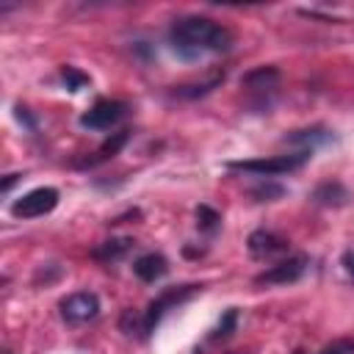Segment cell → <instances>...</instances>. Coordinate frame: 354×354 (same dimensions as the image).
Returning <instances> with one entry per match:
<instances>
[{
  "label": "cell",
  "mask_w": 354,
  "mask_h": 354,
  "mask_svg": "<svg viewBox=\"0 0 354 354\" xmlns=\"http://www.w3.org/2000/svg\"><path fill=\"white\" fill-rule=\"evenodd\" d=\"M55 205H58V191L50 188V185H44V188H33L25 196H19L11 205V213L17 218H39V216L55 210Z\"/></svg>",
  "instance_id": "5"
},
{
  "label": "cell",
  "mask_w": 354,
  "mask_h": 354,
  "mask_svg": "<svg viewBox=\"0 0 354 354\" xmlns=\"http://www.w3.org/2000/svg\"><path fill=\"white\" fill-rule=\"evenodd\" d=\"M130 246H133V241H130V238H111V241L100 243L91 254H94L97 260H102V263H111V260L124 257V254L130 252Z\"/></svg>",
  "instance_id": "14"
},
{
  "label": "cell",
  "mask_w": 354,
  "mask_h": 354,
  "mask_svg": "<svg viewBox=\"0 0 354 354\" xmlns=\"http://www.w3.org/2000/svg\"><path fill=\"white\" fill-rule=\"evenodd\" d=\"M166 271H169V263H166V257L158 254V252H147V254H141V257L133 260V274H136L141 282H158Z\"/></svg>",
  "instance_id": "9"
},
{
  "label": "cell",
  "mask_w": 354,
  "mask_h": 354,
  "mask_svg": "<svg viewBox=\"0 0 354 354\" xmlns=\"http://www.w3.org/2000/svg\"><path fill=\"white\" fill-rule=\"evenodd\" d=\"M3 354H11V351H8V348H6V351H3Z\"/></svg>",
  "instance_id": "23"
},
{
  "label": "cell",
  "mask_w": 354,
  "mask_h": 354,
  "mask_svg": "<svg viewBox=\"0 0 354 354\" xmlns=\"http://www.w3.org/2000/svg\"><path fill=\"white\" fill-rule=\"evenodd\" d=\"M313 199H315L318 205H326V207H340V205L348 202V191H346L343 183L326 180V183H321V185L313 191Z\"/></svg>",
  "instance_id": "11"
},
{
  "label": "cell",
  "mask_w": 354,
  "mask_h": 354,
  "mask_svg": "<svg viewBox=\"0 0 354 354\" xmlns=\"http://www.w3.org/2000/svg\"><path fill=\"white\" fill-rule=\"evenodd\" d=\"M307 266H310L307 254H290V257L268 266L266 271H260L254 277V282L257 285H288V282H296L307 271Z\"/></svg>",
  "instance_id": "6"
},
{
  "label": "cell",
  "mask_w": 354,
  "mask_h": 354,
  "mask_svg": "<svg viewBox=\"0 0 354 354\" xmlns=\"http://www.w3.org/2000/svg\"><path fill=\"white\" fill-rule=\"evenodd\" d=\"M318 354H354V337H337V340L326 343Z\"/></svg>",
  "instance_id": "18"
},
{
  "label": "cell",
  "mask_w": 354,
  "mask_h": 354,
  "mask_svg": "<svg viewBox=\"0 0 354 354\" xmlns=\"http://www.w3.org/2000/svg\"><path fill=\"white\" fill-rule=\"evenodd\" d=\"M343 268H346V274L354 279V249H346V252H343Z\"/></svg>",
  "instance_id": "20"
},
{
  "label": "cell",
  "mask_w": 354,
  "mask_h": 354,
  "mask_svg": "<svg viewBox=\"0 0 354 354\" xmlns=\"http://www.w3.org/2000/svg\"><path fill=\"white\" fill-rule=\"evenodd\" d=\"M313 152H290V155H271V158H254V160H232L227 163L230 169L235 171H249V174H257V177H277V174H288V171H296L307 163Z\"/></svg>",
  "instance_id": "2"
},
{
  "label": "cell",
  "mask_w": 354,
  "mask_h": 354,
  "mask_svg": "<svg viewBox=\"0 0 354 354\" xmlns=\"http://www.w3.org/2000/svg\"><path fill=\"white\" fill-rule=\"evenodd\" d=\"M235 326H238V310L230 307V310L221 315V321L216 324V329L210 332V340H224V337H230V335L235 332Z\"/></svg>",
  "instance_id": "15"
},
{
  "label": "cell",
  "mask_w": 354,
  "mask_h": 354,
  "mask_svg": "<svg viewBox=\"0 0 354 354\" xmlns=\"http://www.w3.org/2000/svg\"><path fill=\"white\" fill-rule=\"evenodd\" d=\"M127 102L122 100H97L83 116H80V124L88 127V130H111L116 122H122L127 116Z\"/></svg>",
  "instance_id": "4"
},
{
  "label": "cell",
  "mask_w": 354,
  "mask_h": 354,
  "mask_svg": "<svg viewBox=\"0 0 354 354\" xmlns=\"http://www.w3.org/2000/svg\"><path fill=\"white\" fill-rule=\"evenodd\" d=\"M17 180H19V174H8V177L3 180V191H8V188H11L14 183H17Z\"/></svg>",
  "instance_id": "21"
},
{
  "label": "cell",
  "mask_w": 354,
  "mask_h": 354,
  "mask_svg": "<svg viewBox=\"0 0 354 354\" xmlns=\"http://www.w3.org/2000/svg\"><path fill=\"white\" fill-rule=\"evenodd\" d=\"M218 221H221V216H218L213 207H207V205H199V207H196V224H199V230L213 232V230L218 227Z\"/></svg>",
  "instance_id": "17"
},
{
  "label": "cell",
  "mask_w": 354,
  "mask_h": 354,
  "mask_svg": "<svg viewBox=\"0 0 354 354\" xmlns=\"http://www.w3.org/2000/svg\"><path fill=\"white\" fill-rule=\"evenodd\" d=\"M130 130H119V133H111L97 149H94V155L91 158H86L83 163H77V166H97V163H102V160H108V158H113V155H119V149L127 144V136Z\"/></svg>",
  "instance_id": "10"
},
{
  "label": "cell",
  "mask_w": 354,
  "mask_h": 354,
  "mask_svg": "<svg viewBox=\"0 0 354 354\" xmlns=\"http://www.w3.org/2000/svg\"><path fill=\"white\" fill-rule=\"evenodd\" d=\"M252 196H257V199L263 202V199H268V196H282V188H279V185H260V188L252 191Z\"/></svg>",
  "instance_id": "19"
},
{
  "label": "cell",
  "mask_w": 354,
  "mask_h": 354,
  "mask_svg": "<svg viewBox=\"0 0 354 354\" xmlns=\"http://www.w3.org/2000/svg\"><path fill=\"white\" fill-rule=\"evenodd\" d=\"M241 83H243V86H249V88H254V91L274 88V86L279 83V72H277V66H257V69L246 72Z\"/></svg>",
  "instance_id": "12"
},
{
  "label": "cell",
  "mask_w": 354,
  "mask_h": 354,
  "mask_svg": "<svg viewBox=\"0 0 354 354\" xmlns=\"http://www.w3.org/2000/svg\"><path fill=\"white\" fill-rule=\"evenodd\" d=\"M329 141V133L324 127H313V130H293L290 136H285V144H299L301 152H313L318 144Z\"/></svg>",
  "instance_id": "13"
},
{
  "label": "cell",
  "mask_w": 354,
  "mask_h": 354,
  "mask_svg": "<svg viewBox=\"0 0 354 354\" xmlns=\"http://www.w3.org/2000/svg\"><path fill=\"white\" fill-rule=\"evenodd\" d=\"M199 290H202V285H174V288H166L158 299H152V301L147 304V310L141 313V337H147V335L160 324V318H163L171 307L188 301V299L196 296Z\"/></svg>",
  "instance_id": "3"
},
{
  "label": "cell",
  "mask_w": 354,
  "mask_h": 354,
  "mask_svg": "<svg viewBox=\"0 0 354 354\" xmlns=\"http://www.w3.org/2000/svg\"><path fill=\"white\" fill-rule=\"evenodd\" d=\"M169 41L183 58H199L205 53L230 50L232 33L210 17H180L169 28Z\"/></svg>",
  "instance_id": "1"
},
{
  "label": "cell",
  "mask_w": 354,
  "mask_h": 354,
  "mask_svg": "<svg viewBox=\"0 0 354 354\" xmlns=\"http://www.w3.org/2000/svg\"><path fill=\"white\" fill-rule=\"evenodd\" d=\"M191 354H202V351H199V348H194V351H191Z\"/></svg>",
  "instance_id": "22"
},
{
  "label": "cell",
  "mask_w": 354,
  "mask_h": 354,
  "mask_svg": "<svg viewBox=\"0 0 354 354\" xmlns=\"http://www.w3.org/2000/svg\"><path fill=\"white\" fill-rule=\"evenodd\" d=\"M61 80L66 83L69 91H80L83 86H88V75H83L75 66H61Z\"/></svg>",
  "instance_id": "16"
},
{
  "label": "cell",
  "mask_w": 354,
  "mask_h": 354,
  "mask_svg": "<svg viewBox=\"0 0 354 354\" xmlns=\"http://www.w3.org/2000/svg\"><path fill=\"white\" fill-rule=\"evenodd\" d=\"M246 246H249V254L257 257V260H268V257H277L282 252H288V241L271 230H254L249 238H246Z\"/></svg>",
  "instance_id": "8"
},
{
  "label": "cell",
  "mask_w": 354,
  "mask_h": 354,
  "mask_svg": "<svg viewBox=\"0 0 354 354\" xmlns=\"http://www.w3.org/2000/svg\"><path fill=\"white\" fill-rule=\"evenodd\" d=\"M58 310H61V318L66 324H86V321L97 318L100 299L94 293H88V290H77V293H69L66 299H61Z\"/></svg>",
  "instance_id": "7"
},
{
  "label": "cell",
  "mask_w": 354,
  "mask_h": 354,
  "mask_svg": "<svg viewBox=\"0 0 354 354\" xmlns=\"http://www.w3.org/2000/svg\"><path fill=\"white\" fill-rule=\"evenodd\" d=\"M293 354H304V351H293Z\"/></svg>",
  "instance_id": "24"
}]
</instances>
